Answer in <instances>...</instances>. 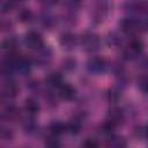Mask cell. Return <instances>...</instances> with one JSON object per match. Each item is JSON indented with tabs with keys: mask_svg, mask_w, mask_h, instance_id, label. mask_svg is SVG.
Segmentation results:
<instances>
[{
	"mask_svg": "<svg viewBox=\"0 0 148 148\" xmlns=\"http://www.w3.org/2000/svg\"><path fill=\"white\" fill-rule=\"evenodd\" d=\"M80 44H81L82 49L86 52L92 53V52H95V51H97L99 49L101 42H99V38H98V36L96 34L90 32V31H86V32H83L81 35Z\"/></svg>",
	"mask_w": 148,
	"mask_h": 148,
	"instance_id": "6da1fadb",
	"label": "cell"
},
{
	"mask_svg": "<svg viewBox=\"0 0 148 148\" xmlns=\"http://www.w3.org/2000/svg\"><path fill=\"white\" fill-rule=\"evenodd\" d=\"M119 27L121 31L128 36H135L141 32L142 24L139 22V20L133 17H125L119 22Z\"/></svg>",
	"mask_w": 148,
	"mask_h": 148,
	"instance_id": "7a4b0ae2",
	"label": "cell"
},
{
	"mask_svg": "<svg viewBox=\"0 0 148 148\" xmlns=\"http://www.w3.org/2000/svg\"><path fill=\"white\" fill-rule=\"evenodd\" d=\"M24 44L28 49L39 50L40 47L44 46V40L39 32H37L35 30H30L24 36Z\"/></svg>",
	"mask_w": 148,
	"mask_h": 148,
	"instance_id": "3957f363",
	"label": "cell"
},
{
	"mask_svg": "<svg viewBox=\"0 0 148 148\" xmlns=\"http://www.w3.org/2000/svg\"><path fill=\"white\" fill-rule=\"evenodd\" d=\"M143 49V44L139 38H133L130 40V43L127 44V46L124 50V57L128 60H133L135 59Z\"/></svg>",
	"mask_w": 148,
	"mask_h": 148,
	"instance_id": "277c9868",
	"label": "cell"
},
{
	"mask_svg": "<svg viewBox=\"0 0 148 148\" xmlns=\"http://www.w3.org/2000/svg\"><path fill=\"white\" fill-rule=\"evenodd\" d=\"M126 12L145 15L148 13V3L143 0H127L124 5Z\"/></svg>",
	"mask_w": 148,
	"mask_h": 148,
	"instance_id": "5b68a950",
	"label": "cell"
},
{
	"mask_svg": "<svg viewBox=\"0 0 148 148\" xmlns=\"http://www.w3.org/2000/svg\"><path fill=\"white\" fill-rule=\"evenodd\" d=\"M106 68V62L101 57H91L87 61V69L89 73L98 75L102 74Z\"/></svg>",
	"mask_w": 148,
	"mask_h": 148,
	"instance_id": "8992f818",
	"label": "cell"
},
{
	"mask_svg": "<svg viewBox=\"0 0 148 148\" xmlns=\"http://www.w3.org/2000/svg\"><path fill=\"white\" fill-rule=\"evenodd\" d=\"M17 94H18L17 84L9 76H7V79L2 82V86H1V96H2V98L10 99V98H14Z\"/></svg>",
	"mask_w": 148,
	"mask_h": 148,
	"instance_id": "52a82bcc",
	"label": "cell"
},
{
	"mask_svg": "<svg viewBox=\"0 0 148 148\" xmlns=\"http://www.w3.org/2000/svg\"><path fill=\"white\" fill-rule=\"evenodd\" d=\"M37 53L34 57V61L37 66L44 67L47 66L52 60V51L50 47H40L39 50H36Z\"/></svg>",
	"mask_w": 148,
	"mask_h": 148,
	"instance_id": "ba28073f",
	"label": "cell"
},
{
	"mask_svg": "<svg viewBox=\"0 0 148 148\" xmlns=\"http://www.w3.org/2000/svg\"><path fill=\"white\" fill-rule=\"evenodd\" d=\"M106 119L109 121H111L114 126H118V125H121L124 123V119H125V116H124V112L120 108H117V106H112L109 111H108V116H106Z\"/></svg>",
	"mask_w": 148,
	"mask_h": 148,
	"instance_id": "9c48e42d",
	"label": "cell"
},
{
	"mask_svg": "<svg viewBox=\"0 0 148 148\" xmlns=\"http://www.w3.org/2000/svg\"><path fill=\"white\" fill-rule=\"evenodd\" d=\"M59 43L61 45V47L66 51H72L75 45H76V38L73 34L71 32H65L61 35L60 39H59Z\"/></svg>",
	"mask_w": 148,
	"mask_h": 148,
	"instance_id": "30bf717a",
	"label": "cell"
},
{
	"mask_svg": "<svg viewBox=\"0 0 148 148\" xmlns=\"http://www.w3.org/2000/svg\"><path fill=\"white\" fill-rule=\"evenodd\" d=\"M20 110L15 106V105H7L3 108L1 117L2 119L7 120V121H15L20 118Z\"/></svg>",
	"mask_w": 148,
	"mask_h": 148,
	"instance_id": "8fae6325",
	"label": "cell"
},
{
	"mask_svg": "<svg viewBox=\"0 0 148 148\" xmlns=\"http://www.w3.org/2000/svg\"><path fill=\"white\" fill-rule=\"evenodd\" d=\"M58 94L59 96L65 99V101H69L74 97L75 95V89L73 86H71L69 83H61L58 87Z\"/></svg>",
	"mask_w": 148,
	"mask_h": 148,
	"instance_id": "7c38bea8",
	"label": "cell"
},
{
	"mask_svg": "<svg viewBox=\"0 0 148 148\" xmlns=\"http://www.w3.org/2000/svg\"><path fill=\"white\" fill-rule=\"evenodd\" d=\"M24 110H25V112L28 114L34 117L39 111V104L35 99H32V98H27L25 102H24Z\"/></svg>",
	"mask_w": 148,
	"mask_h": 148,
	"instance_id": "4fadbf2b",
	"label": "cell"
},
{
	"mask_svg": "<svg viewBox=\"0 0 148 148\" xmlns=\"http://www.w3.org/2000/svg\"><path fill=\"white\" fill-rule=\"evenodd\" d=\"M45 82L50 87H59L62 83V76L57 72H52L46 76Z\"/></svg>",
	"mask_w": 148,
	"mask_h": 148,
	"instance_id": "5bb4252c",
	"label": "cell"
},
{
	"mask_svg": "<svg viewBox=\"0 0 148 148\" xmlns=\"http://www.w3.org/2000/svg\"><path fill=\"white\" fill-rule=\"evenodd\" d=\"M106 146L109 147H113V148H121L126 146V141L124 138L118 136V135H111L109 136V139L106 140Z\"/></svg>",
	"mask_w": 148,
	"mask_h": 148,
	"instance_id": "9a60e30c",
	"label": "cell"
},
{
	"mask_svg": "<svg viewBox=\"0 0 148 148\" xmlns=\"http://www.w3.org/2000/svg\"><path fill=\"white\" fill-rule=\"evenodd\" d=\"M40 22H42L43 27H45L47 29H51L56 24V17L49 12H43L40 14Z\"/></svg>",
	"mask_w": 148,
	"mask_h": 148,
	"instance_id": "2e32d148",
	"label": "cell"
},
{
	"mask_svg": "<svg viewBox=\"0 0 148 148\" xmlns=\"http://www.w3.org/2000/svg\"><path fill=\"white\" fill-rule=\"evenodd\" d=\"M50 132H51V134H53V135H60V134H62L65 131H67V128H66V125L64 124V123H61V121H59V120H54V121H52L51 124H50Z\"/></svg>",
	"mask_w": 148,
	"mask_h": 148,
	"instance_id": "e0dca14e",
	"label": "cell"
},
{
	"mask_svg": "<svg viewBox=\"0 0 148 148\" xmlns=\"http://www.w3.org/2000/svg\"><path fill=\"white\" fill-rule=\"evenodd\" d=\"M136 86L142 92H148V73L141 74L136 79Z\"/></svg>",
	"mask_w": 148,
	"mask_h": 148,
	"instance_id": "ac0fdd59",
	"label": "cell"
},
{
	"mask_svg": "<svg viewBox=\"0 0 148 148\" xmlns=\"http://www.w3.org/2000/svg\"><path fill=\"white\" fill-rule=\"evenodd\" d=\"M31 18H32V13L28 8H22L17 13V20L22 23H28V22L31 21Z\"/></svg>",
	"mask_w": 148,
	"mask_h": 148,
	"instance_id": "d6986e66",
	"label": "cell"
},
{
	"mask_svg": "<svg viewBox=\"0 0 148 148\" xmlns=\"http://www.w3.org/2000/svg\"><path fill=\"white\" fill-rule=\"evenodd\" d=\"M66 128H67V132H69L71 134H77L81 130V123L77 119H73L66 125Z\"/></svg>",
	"mask_w": 148,
	"mask_h": 148,
	"instance_id": "ffe728a7",
	"label": "cell"
},
{
	"mask_svg": "<svg viewBox=\"0 0 148 148\" xmlns=\"http://www.w3.org/2000/svg\"><path fill=\"white\" fill-rule=\"evenodd\" d=\"M16 47H17V42L15 38H7L2 42V49L3 50L13 52V51H16Z\"/></svg>",
	"mask_w": 148,
	"mask_h": 148,
	"instance_id": "44dd1931",
	"label": "cell"
},
{
	"mask_svg": "<svg viewBox=\"0 0 148 148\" xmlns=\"http://www.w3.org/2000/svg\"><path fill=\"white\" fill-rule=\"evenodd\" d=\"M75 64H76L75 59H73V58H66L62 61V68L65 71H71V69L75 68Z\"/></svg>",
	"mask_w": 148,
	"mask_h": 148,
	"instance_id": "7402d4cb",
	"label": "cell"
},
{
	"mask_svg": "<svg viewBox=\"0 0 148 148\" xmlns=\"http://www.w3.org/2000/svg\"><path fill=\"white\" fill-rule=\"evenodd\" d=\"M45 145L49 147H58L59 146V141L57 139V135H51L45 140Z\"/></svg>",
	"mask_w": 148,
	"mask_h": 148,
	"instance_id": "603a6c76",
	"label": "cell"
},
{
	"mask_svg": "<svg viewBox=\"0 0 148 148\" xmlns=\"http://www.w3.org/2000/svg\"><path fill=\"white\" fill-rule=\"evenodd\" d=\"M1 138H2L3 140H12V138H13L12 131H9V130H7V128H2V130H1Z\"/></svg>",
	"mask_w": 148,
	"mask_h": 148,
	"instance_id": "cb8c5ba5",
	"label": "cell"
},
{
	"mask_svg": "<svg viewBox=\"0 0 148 148\" xmlns=\"http://www.w3.org/2000/svg\"><path fill=\"white\" fill-rule=\"evenodd\" d=\"M82 146H83V147L92 148V147H97L98 143H97V141H95V140H92V139H86V140L82 142Z\"/></svg>",
	"mask_w": 148,
	"mask_h": 148,
	"instance_id": "d4e9b609",
	"label": "cell"
},
{
	"mask_svg": "<svg viewBox=\"0 0 148 148\" xmlns=\"http://www.w3.org/2000/svg\"><path fill=\"white\" fill-rule=\"evenodd\" d=\"M13 2L12 1H5V2H2V12L3 13H7V12H9V10H12V8H13Z\"/></svg>",
	"mask_w": 148,
	"mask_h": 148,
	"instance_id": "484cf974",
	"label": "cell"
},
{
	"mask_svg": "<svg viewBox=\"0 0 148 148\" xmlns=\"http://www.w3.org/2000/svg\"><path fill=\"white\" fill-rule=\"evenodd\" d=\"M39 2H42V3L45 5V6H52V5L57 3L58 0H39Z\"/></svg>",
	"mask_w": 148,
	"mask_h": 148,
	"instance_id": "4316f807",
	"label": "cell"
},
{
	"mask_svg": "<svg viewBox=\"0 0 148 148\" xmlns=\"http://www.w3.org/2000/svg\"><path fill=\"white\" fill-rule=\"evenodd\" d=\"M142 65H143L142 67H143V68H146V69L148 71V59H145V60L142 61Z\"/></svg>",
	"mask_w": 148,
	"mask_h": 148,
	"instance_id": "83f0119b",
	"label": "cell"
},
{
	"mask_svg": "<svg viewBox=\"0 0 148 148\" xmlns=\"http://www.w3.org/2000/svg\"><path fill=\"white\" fill-rule=\"evenodd\" d=\"M145 136H146V139L148 140V125L145 127Z\"/></svg>",
	"mask_w": 148,
	"mask_h": 148,
	"instance_id": "f1b7e54d",
	"label": "cell"
},
{
	"mask_svg": "<svg viewBox=\"0 0 148 148\" xmlns=\"http://www.w3.org/2000/svg\"><path fill=\"white\" fill-rule=\"evenodd\" d=\"M69 1H71V2L73 3V5H76V3H79V2L81 1V0H69Z\"/></svg>",
	"mask_w": 148,
	"mask_h": 148,
	"instance_id": "f546056e",
	"label": "cell"
},
{
	"mask_svg": "<svg viewBox=\"0 0 148 148\" xmlns=\"http://www.w3.org/2000/svg\"><path fill=\"white\" fill-rule=\"evenodd\" d=\"M15 1H23V0H15Z\"/></svg>",
	"mask_w": 148,
	"mask_h": 148,
	"instance_id": "4dcf8cb0",
	"label": "cell"
},
{
	"mask_svg": "<svg viewBox=\"0 0 148 148\" xmlns=\"http://www.w3.org/2000/svg\"><path fill=\"white\" fill-rule=\"evenodd\" d=\"M147 27H148V22H147Z\"/></svg>",
	"mask_w": 148,
	"mask_h": 148,
	"instance_id": "1f68e13d",
	"label": "cell"
}]
</instances>
